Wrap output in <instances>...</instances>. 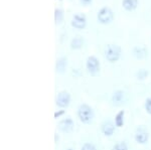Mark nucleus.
<instances>
[{
  "instance_id": "f257e3e1",
  "label": "nucleus",
  "mask_w": 151,
  "mask_h": 150,
  "mask_svg": "<svg viewBox=\"0 0 151 150\" xmlns=\"http://www.w3.org/2000/svg\"><path fill=\"white\" fill-rule=\"evenodd\" d=\"M78 118L84 124H90L93 122L95 118V113L93 108L88 104H82L78 108Z\"/></svg>"
},
{
  "instance_id": "f03ea898",
  "label": "nucleus",
  "mask_w": 151,
  "mask_h": 150,
  "mask_svg": "<svg viewBox=\"0 0 151 150\" xmlns=\"http://www.w3.org/2000/svg\"><path fill=\"white\" fill-rule=\"evenodd\" d=\"M104 54L106 60L111 64H114V62H118L120 60L121 54H122V48H121L120 45L112 43V44H108L105 47Z\"/></svg>"
},
{
  "instance_id": "7ed1b4c3",
  "label": "nucleus",
  "mask_w": 151,
  "mask_h": 150,
  "mask_svg": "<svg viewBox=\"0 0 151 150\" xmlns=\"http://www.w3.org/2000/svg\"><path fill=\"white\" fill-rule=\"evenodd\" d=\"M97 19L102 24H109L114 20V12L109 6H104L97 13Z\"/></svg>"
},
{
  "instance_id": "20e7f679",
  "label": "nucleus",
  "mask_w": 151,
  "mask_h": 150,
  "mask_svg": "<svg viewBox=\"0 0 151 150\" xmlns=\"http://www.w3.org/2000/svg\"><path fill=\"white\" fill-rule=\"evenodd\" d=\"M86 69L91 76H97L101 70L100 60L95 55H90L86 60Z\"/></svg>"
},
{
  "instance_id": "39448f33",
  "label": "nucleus",
  "mask_w": 151,
  "mask_h": 150,
  "mask_svg": "<svg viewBox=\"0 0 151 150\" xmlns=\"http://www.w3.org/2000/svg\"><path fill=\"white\" fill-rule=\"evenodd\" d=\"M72 97L70 94L67 91H62L58 94L57 98H55V105L60 109H65L70 106Z\"/></svg>"
},
{
  "instance_id": "423d86ee",
  "label": "nucleus",
  "mask_w": 151,
  "mask_h": 150,
  "mask_svg": "<svg viewBox=\"0 0 151 150\" xmlns=\"http://www.w3.org/2000/svg\"><path fill=\"white\" fill-rule=\"evenodd\" d=\"M70 24H72V26L76 28V29H79V30L84 29L87 26V16L84 13H81V12L76 13L73 15Z\"/></svg>"
},
{
  "instance_id": "0eeeda50",
  "label": "nucleus",
  "mask_w": 151,
  "mask_h": 150,
  "mask_svg": "<svg viewBox=\"0 0 151 150\" xmlns=\"http://www.w3.org/2000/svg\"><path fill=\"white\" fill-rule=\"evenodd\" d=\"M134 138H135V141L138 144H146L148 142V139H149V133H148L145 127H138L135 132Z\"/></svg>"
},
{
  "instance_id": "6e6552de",
  "label": "nucleus",
  "mask_w": 151,
  "mask_h": 150,
  "mask_svg": "<svg viewBox=\"0 0 151 150\" xmlns=\"http://www.w3.org/2000/svg\"><path fill=\"white\" fill-rule=\"evenodd\" d=\"M58 129H60L62 132L70 133L74 130L75 123L72 118H65V119H62L60 122H58Z\"/></svg>"
},
{
  "instance_id": "1a4fd4ad",
  "label": "nucleus",
  "mask_w": 151,
  "mask_h": 150,
  "mask_svg": "<svg viewBox=\"0 0 151 150\" xmlns=\"http://www.w3.org/2000/svg\"><path fill=\"white\" fill-rule=\"evenodd\" d=\"M115 130H116L115 123H113L110 120L104 121V122L101 124V132L107 137L112 136V135L115 133Z\"/></svg>"
},
{
  "instance_id": "9d476101",
  "label": "nucleus",
  "mask_w": 151,
  "mask_h": 150,
  "mask_svg": "<svg viewBox=\"0 0 151 150\" xmlns=\"http://www.w3.org/2000/svg\"><path fill=\"white\" fill-rule=\"evenodd\" d=\"M133 55L137 60H143L145 57H147L148 55V50L147 48L143 45H137L133 48Z\"/></svg>"
},
{
  "instance_id": "9b49d317",
  "label": "nucleus",
  "mask_w": 151,
  "mask_h": 150,
  "mask_svg": "<svg viewBox=\"0 0 151 150\" xmlns=\"http://www.w3.org/2000/svg\"><path fill=\"white\" fill-rule=\"evenodd\" d=\"M68 67V59L65 57H60L55 62V72L58 74H64Z\"/></svg>"
},
{
  "instance_id": "f8f14e48",
  "label": "nucleus",
  "mask_w": 151,
  "mask_h": 150,
  "mask_svg": "<svg viewBox=\"0 0 151 150\" xmlns=\"http://www.w3.org/2000/svg\"><path fill=\"white\" fill-rule=\"evenodd\" d=\"M85 44V39L83 38V36H75L72 40H70V48L72 50H81Z\"/></svg>"
},
{
  "instance_id": "ddd939ff",
  "label": "nucleus",
  "mask_w": 151,
  "mask_h": 150,
  "mask_svg": "<svg viewBox=\"0 0 151 150\" xmlns=\"http://www.w3.org/2000/svg\"><path fill=\"white\" fill-rule=\"evenodd\" d=\"M139 0H122V7L127 11H133L137 8Z\"/></svg>"
},
{
  "instance_id": "4468645a",
  "label": "nucleus",
  "mask_w": 151,
  "mask_h": 150,
  "mask_svg": "<svg viewBox=\"0 0 151 150\" xmlns=\"http://www.w3.org/2000/svg\"><path fill=\"white\" fill-rule=\"evenodd\" d=\"M124 97H125V93L121 90H117L113 93L112 95V102L115 105H120L122 104V102L124 101Z\"/></svg>"
},
{
  "instance_id": "2eb2a0df",
  "label": "nucleus",
  "mask_w": 151,
  "mask_h": 150,
  "mask_svg": "<svg viewBox=\"0 0 151 150\" xmlns=\"http://www.w3.org/2000/svg\"><path fill=\"white\" fill-rule=\"evenodd\" d=\"M124 122H125V111L124 110H121L120 112H118L115 116V123L116 127L118 128H121L124 126Z\"/></svg>"
},
{
  "instance_id": "dca6fc26",
  "label": "nucleus",
  "mask_w": 151,
  "mask_h": 150,
  "mask_svg": "<svg viewBox=\"0 0 151 150\" xmlns=\"http://www.w3.org/2000/svg\"><path fill=\"white\" fill-rule=\"evenodd\" d=\"M65 18V13L62 8H55V21L57 24H60L63 22Z\"/></svg>"
},
{
  "instance_id": "f3484780",
  "label": "nucleus",
  "mask_w": 151,
  "mask_h": 150,
  "mask_svg": "<svg viewBox=\"0 0 151 150\" xmlns=\"http://www.w3.org/2000/svg\"><path fill=\"white\" fill-rule=\"evenodd\" d=\"M148 75H149V72H148L147 70H145V69H140L139 71L136 72V77H137V79L141 80V81L147 78Z\"/></svg>"
},
{
  "instance_id": "a211bd4d",
  "label": "nucleus",
  "mask_w": 151,
  "mask_h": 150,
  "mask_svg": "<svg viewBox=\"0 0 151 150\" xmlns=\"http://www.w3.org/2000/svg\"><path fill=\"white\" fill-rule=\"evenodd\" d=\"M112 150H129L128 149V146L125 142H118L112 147Z\"/></svg>"
},
{
  "instance_id": "6ab92c4d",
  "label": "nucleus",
  "mask_w": 151,
  "mask_h": 150,
  "mask_svg": "<svg viewBox=\"0 0 151 150\" xmlns=\"http://www.w3.org/2000/svg\"><path fill=\"white\" fill-rule=\"evenodd\" d=\"M81 150H97L96 146L93 143H90V142H86L84 145L82 146Z\"/></svg>"
},
{
  "instance_id": "aec40b11",
  "label": "nucleus",
  "mask_w": 151,
  "mask_h": 150,
  "mask_svg": "<svg viewBox=\"0 0 151 150\" xmlns=\"http://www.w3.org/2000/svg\"><path fill=\"white\" fill-rule=\"evenodd\" d=\"M144 107H145L146 112H147L149 115H151V97H149V98H147L145 100Z\"/></svg>"
},
{
  "instance_id": "412c9836",
  "label": "nucleus",
  "mask_w": 151,
  "mask_h": 150,
  "mask_svg": "<svg viewBox=\"0 0 151 150\" xmlns=\"http://www.w3.org/2000/svg\"><path fill=\"white\" fill-rule=\"evenodd\" d=\"M65 110H58V111H57V112L55 113V119H58V118H60L62 117L63 115L65 114Z\"/></svg>"
},
{
  "instance_id": "4be33fe9",
  "label": "nucleus",
  "mask_w": 151,
  "mask_h": 150,
  "mask_svg": "<svg viewBox=\"0 0 151 150\" xmlns=\"http://www.w3.org/2000/svg\"><path fill=\"white\" fill-rule=\"evenodd\" d=\"M80 1H81V3L83 5H89L90 3H92L93 0H80Z\"/></svg>"
},
{
  "instance_id": "5701e85b",
  "label": "nucleus",
  "mask_w": 151,
  "mask_h": 150,
  "mask_svg": "<svg viewBox=\"0 0 151 150\" xmlns=\"http://www.w3.org/2000/svg\"><path fill=\"white\" fill-rule=\"evenodd\" d=\"M65 150H74V149H72V148H68V149H65Z\"/></svg>"
}]
</instances>
